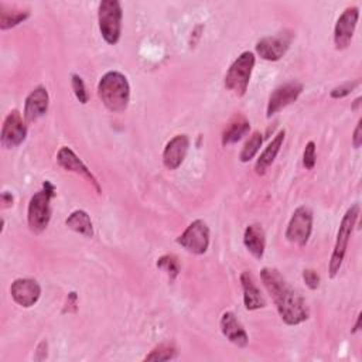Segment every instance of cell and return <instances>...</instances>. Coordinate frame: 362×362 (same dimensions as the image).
<instances>
[{"label": "cell", "mask_w": 362, "mask_h": 362, "mask_svg": "<svg viewBox=\"0 0 362 362\" xmlns=\"http://www.w3.org/2000/svg\"><path fill=\"white\" fill-rule=\"evenodd\" d=\"M260 279L279 311L280 318L287 325H298L308 318V308L304 298L290 286L277 269L263 267Z\"/></svg>", "instance_id": "1"}, {"label": "cell", "mask_w": 362, "mask_h": 362, "mask_svg": "<svg viewBox=\"0 0 362 362\" xmlns=\"http://www.w3.org/2000/svg\"><path fill=\"white\" fill-rule=\"evenodd\" d=\"M98 95L110 112L120 113L126 110L130 100V85L127 78L117 71L106 72L98 83Z\"/></svg>", "instance_id": "2"}, {"label": "cell", "mask_w": 362, "mask_h": 362, "mask_svg": "<svg viewBox=\"0 0 362 362\" xmlns=\"http://www.w3.org/2000/svg\"><path fill=\"white\" fill-rule=\"evenodd\" d=\"M54 195V185L49 181H45L42 189L31 197L27 209V222L31 232L41 233L48 226L51 219V199Z\"/></svg>", "instance_id": "3"}, {"label": "cell", "mask_w": 362, "mask_h": 362, "mask_svg": "<svg viewBox=\"0 0 362 362\" xmlns=\"http://www.w3.org/2000/svg\"><path fill=\"white\" fill-rule=\"evenodd\" d=\"M359 216V205L354 204L351 208L346 209V212L344 214L338 232H337V239H335V245H334V250L329 259V264H328V272H329V277L334 279L344 262L345 253H346V247L349 243V238L352 235L354 226L358 221Z\"/></svg>", "instance_id": "4"}, {"label": "cell", "mask_w": 362, "mask_h": 362, "mask_svg": "<svg viewBox=\"0 0 362 362\" xmlns=\"http://www.w3.org/2000/svg\"><path fill=\"white\" fill-rule=\"evenodd\" d=\"M122 6L117 0H103L98 7V23L103 40L115 45L122 34Z\"/></svg>", "instance_id": "5"}, {"label": "cell", "mask_w": 362, "mask_h": 362, "mask_svg": "<svg viewBox=\"0 0 362 362\" xmlns=\"http://www.w3.org/2000/svg\"><path fill=\"white\" fill-rule=\"evenodd\" d=\"M255 66V55L250 51H243L229 66L225 74V88L236 96L246 93L252 71Z\"/></svg>", "instance_id": "6"}, {"label": "cell", "mask_w": 362, "mask_h": 362, "mask_svg": "<svg viewBox=\"0 0 362 362\" xmlns=\"http://www.w3.org/2000/svg\"><path fill=\"white\" fill-rule=\"evenodd\" d=\"M313 211L308 206H298L287 223L286 239L297 246H304L313 232Z\"/></svg>", "instance_id": "7"}, {"label": "cell", "mask_w": 362, "mask_h": 362, "mask_svg": "<svg viewBox=\"0 0 362 362\" xmlns=\"http://www.w3.org/2000/svg\"><path fill=\"white\" fill-rule=\"evenodd\" d=\"M177 243L187 252L194 255H204L209 246V228L202 219H195L177 238Z\"/></svg>", "instance_id": "8"}, {"label": "cell", "mask_w": 362, "mask_h": 362, "mask_svg": "<svg viewBox=\"0 0 362 362\" xmlns=\"http://www.w3.org/2000/svg\"><path fill=\"white\" fill-rule=\"evenodd\" d=\"M359 18V8L352 6L342 11L334 27V44L337 49H345L352 41Z\"/></svg>", "instance_id": "9"}, {"label": "cell", "mask_w": 362, "mask_h": 362, "mask_svg": "<svg viewBox=\"0 0 362 362\" xmlns=\"http://www.w3.org/2000/svg\"><path fill=\"white\" fill-rule=\"evenodd\" d=\"M27 137V127L18 110H11L1 126L0 141L4 148H14L20 146Z\"/></svg>", "instance_id": "10"}, {"label": "cell", "mask_w": 362, "mask_h": 362, "mask_svg": "<svg viewBox=\"0 0 362 362\" xmlns=\"http://www.w3.org/2000/svg\"><path fill=\"white\" fill-rule=\"evenodd\" d=\"M303 92V85L300 82H288L284 85L277 86L269 96L267 107H266V116L272 117L290 103L296 102L297 98Z\"/></svg>", "instance_id": "11"}, {"label": "cell", "mask_w": 362, "mask_h": 362, "mask_svg": "<svg viewBox=\"0 0 362 362\" xmlns=\"http://www.w3.org/2000/svg\"><path fill=\"white\" fill-rule=\"evenodd\" d=\"M291 38L293 35L287 33L263 37L256 42V52L266 61H279L287 52Z\"/></svg>", "instance_id": "12"}, {"label": "cell", "mask_w": 362, "mask_h": 362, "mask_svg": "<svg viewBox=\"0 0 362 362\" xmlns=\"http://www.w3.org/2000/svg\"><path fill=\"white\" fill-rule=\"evenodd\" d=\"M57 161L58 164L71 173H75L78 175H81L82 178H85L89 184H92V187L96 189L98 194H100V185L96 180V177L90 173V170L82 163V160L69 148V147H61L57 153Z\"/></svg>", "instance_id": "13"}, {"label": "cell", "mask_w": 362, "mask_h": 362, "mask_svg": "<svg viewBox=\"0 0 362 362\" xmlns=\"http://www.w3.org/2000/svg\"><path fill=\"white\" fill-rule=\"evenodd\" d=\"M10 294L14 303L28 308L38 301L41 296V287L34 279H16L10 286Z\"/></svg>", "instance_id": "14"}, {"label": "cell", "mask_w": 362, "mask_h": 362, "mask_svg": "<svg viewBox=\"0 0 362 362\" xmlns=\"http://www.w3.org/2000/svg\"><path fill=\"white\" fill-rule=\"evenodd\" d=\"M188 147H189V139L187 134L174 136L163 150V163L165 168L177 170L182 164L188 153Z\"/></svg>", "instance_id": "15"}, {"label": "cell", "mask_w": 362, "mask_h": 362, "mask_svg": "<svg viewBox=\"0 0 362 362\" xmlns=\"http://www.w3.org/2000/svg\"><path fill=\"white\" fill-rule=\"evenodd\" d=\"M48 105H49V96L47 89L41 85L34 88L25 98L24 112H23L24 119L27 122H35L37 119H40L47 113Z\"/></svg>", "instance_id": "16"}, {"label": "cell", "mask_w": 362, "mask_h": 362, "mask_svg": "<svg viewBox=\"0 0 362 362\" xmlns=\"http://www.w3.org/2000/svg\"><path fill=\"white\" fill-rule=\"evenodd\" d=\"M221 332L223 337L232 342L233 345L239 348H245L249 342V337L243 328V325L239 322L236 315L232 311H226L222 314L221 321H219Z\"/></svg>", "instance_id": "17"}, {"label": "cell", "mask_w": 362, "mask_h": 362, "mask_svg": "<svg viewBox=\"0 0 362 362\" xmlns=\"http://www.w3.org/2000/svg\"><path fill=\"white\" fill-rule=\"evenodd\" d=\"M240 284H242V290H243V304H245L246 310L253 311V310L263 308L266 305V300H264L260 288L257 287L252 273L243 272L240 274Z\"/></svg>", "instance_id": "18"}, {"label": "cell", "mask_w": 362, "mask_h": 362, "mask_svg": "<svg viewBox=\"0 0 362 362\" xmlns=\"http://www.w3.org/2000/svg\"><path fill=\"white\" fill-rule=\"evenodd\" d=\"M243 245L256 259L263 257L266 247V235L259 223H252L246 226L243 232Z\"/></svg>", "instance_id": "19"}, {"label": "cell", "mask_w": 362, "mask_h": 362, "mask_svg": "<svg viewBox=\"0 0 362 362\" xmlns=\"http://www.w3.org/2000/svg\"><path fill=\"white\" fill-rule=\"evenodd\" d=\"M284 136H286V132L284 129L280 130L273 139L272 141L267 144V147L262 151V154L259 156L256 164H255V171L256 174L259 175H263L266 173V170L273 164L274 158L277 157L281 146H283V141H284Z\"/></svg>", "instance_id": "20"}, {"label": "cell", "mask_w": 362, "mask_h": 362, "mask_svg": "<svg viewBox=\"0 0 362 362\" xmlns=\"http://www.w3.org/2000/svg\"><path fill=\"white\" fill-rule=\"evenodd\" d=\"M250 130V123L245 116H236L222 133V144L229 146L239 141Z\"/></svg>", "instance_id": "21"}, {"label": "cell", "mask_w": 362, "mask_h": 362, "mask_svg": "<svg viewBox=\"0 0 362 362\" xmlns=\"http://www.w3.org/2000/svg\"><path fill=\"white\" fill-rule=\"evenodd\" d=\"M65 225L72 229L76 233H81L86 238H92L93 236V225L92 221L88 215V212H85L83 209H76L66 219H65Z\"/></svg>", "instance_id": "22"}, {"label": "cell", "mask_w": 362, "mask_h": 362, "mask_svg": "<svg viewBox=\"0 0 362 362\" xmlns=\"http://www.w3.org/2000/svg\"><path fill=\"white\" fill-rule=\"evenodd\" d=\"M30 17V10L27 8H6V4L1 3L0 4V28L1 30H8L13 28L16 25H18L20 23H23L24 20H27Z\"/></svg>", "instance_id": "23"}, {"label": "cell", "mask_w": 362, "mask_h": 362, "mask_svg": "<svg viewBox=\"0 0 362 362\" xmlns=\"http://www.w3.org/2000/svg\"><path fill=\"white\" fill-rule=\"evenodd\" d=\"M262 141H263L262 133L260 132H253L250 134V137L246 140V143L243 144V147L240 150V154H239V160L242 163H249L257 154L259 148L262 147Z\"/></svg>", "instance_id": "24"}, {"label": "cell", "mask_w": 362, "mask_h": 362, "mask_svg": "<svg viewBox=\"0 0 362 362\" xmlns=\"http://www.w3.org/2000/svg\"><path fill=\"white\" fill-rule=\"evenodd\" d=\"M156 266H157L161 272H164V273L167 274V277H168L171 281H173V280L178 276V273H180V263H178V259H177L174 255H164V256H161V257L157 260Z\"/></svg>", "instance_id": "25"}, {"label": "cell", "mask_w": 362, "mask_h": 362, "mask_svg": "<svg viewBox=\"0 0 362 362\" xmlns=\"http://www.w3.org/2000/svg\"><path fill=\"white\" fill-rule=\"evenodd\" d=\"M177 358V349L170 344H160L144 356V361H171Z\"/></svg>", "instance_id": "26"}, {"label": "cell", "mask_w": 362, "mask_h": 362, "mask_svg": "<svg viewBox=\"0 0 362 362\" xmlns=\"http://www.w3.org/2000/svg\"><path fill=\"white\" fill-rule=\"evenodd\" d=\"M71 85H72V90H74L75 98H76L82 105H85V103L88 102V99H89V95H88V92H86V86H85L82 78H81L79 75H76V74H72V76H71Z\"/></svg>", "instance_id": "27"}, {"label": "cell", "mask_w": 362, "mask_h": 362, "mask_svg": "<svg viewBox=\"0 0 362 362\" xmlns=\"http://www.w3.org/2000/svg\"><path fill=\"white\" fill-rule=\"evenodd\" d=\"M359 85V81H348V82H344L335 88H332L329 96L332 99H341V98H345L348 96L356 86Z\"/></svg>", "instance_id": "28"}, {"label": "cell", "mask_w": 362, "mask_h": 362, "mask_svg": "<svg viewBox=\"0 0 362 362\" xmlns=\"http://www.w3.org/2000/svg\"><path fill=\"white\" fill-rule=\"evenodd\" d=\"M303 164L307 170H313L315 165V143L308 141L303 153Z\"/></svg>", "instance_id": "29"}, {"label": "cell", "mask_w": 362, "mask_h": 362, "mask_svg": "<svg viewBox=\"0 0 362 362\" xmlns=\"http://www.w3.org/2000/svg\"><path fill=\"white\" fill-rule=\"evenodd\" d=\"M303 280L307 284V287L311 288V290H317L320 287V283H321L320 274L313 269H304L303 270Z\"/></svg>", "instance_id": "30"}, {"label": "cell", "mask_w": 362, "mask_h": 362, "mask_svg": "<svg viewBox=\"0 0 362 362\" xmlns=\"http://www.w3.org/2000/svg\"><path fill=\"white\" fill-rule=\"evenodd\" d=\"M352 144L355 148H359V146L362 144V119L358 120L356 127L354 130V136H352Z\"/></svg>", "instance_id": "31"}, {"label": "cell", "mask_w": 362, "mask_h": 362, "mask_svg": "<svg viewBox=\"0 0 362 362\" xmlns=\"http://www.w3.org/2000/svg\"><path fill=\"white\" fill-rule=\"evenodd\" d=\"M1 204H3V208H8L13 205V195L7 191H3L1 192Z\"/></svg>", "instance_id": "32"}, {"label": "cell", "mask_w": 362, "mask_h": 362, "mask_svg": "<svg viewBox=\"0 0 362 362\" xmlns=\"http://www.w3.org/2000/svg\"><path fill=\"white\" fill-rule=\"evenodd\" d=\"M361 314H358V317H356V322H355V325H354V328H352V334H355L356 331H359V327H361Z\"/></svg>", "instance_id": "33"}, {"label": "cell", "mask_w": 362, "mask_h": 362, "mask_svg": "<svg viewBox=\"0 0 362 362\" xmlns=\"http://www.w3.org/2000/svg\"><path fill=\"white\" fill-rule=\"evenodd\" d=\"M361 100H362V98H356V99H355V102H354V105H352V110H356V109H358Z\"/></svg>", "instance_id": "34"}]
</instances>
